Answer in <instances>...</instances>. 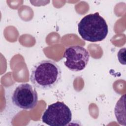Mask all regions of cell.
<instances>
[{"label":"cell","instance_id":"7","mask_svg":"<svg viewBox=\"0 0 126 126\" xmlns=\"http://www.w3.org/2000/svg\"><path fill=\"white\" fill-rule=\"evenodd\" d=\"M119 62L124 65L126 64V48L121 49L117 54Z\"/></svg>","mask_w":126,"mask_h":126},{"label":"cell","instance_id":"3","mask_svg":"<svg viewBox=\"0 0 126 126\" xmlns=\"http://www.w3.org/2000/svg\"><path fill=\"white\" fill-rule=\"evenodd\" d=\"M42 122L50 126H65L72 119L70 108L63 102L57 101L48 105L42 116Z\"/></svg>","mask_w":126,"mask_h":126},{"label":"cell","instance_id":"4","mask_svg":"<svg viewBox=\"0 0 126 126\" xmlns=\"http://www.w3.org/2000/svg\"><path fill=\"white\" fill-rule=\"evenodd\" d=\"M13 104L22 109L34 108L38 102L36 91L29 83H22L16 87L12 95Z\"/></svg>","mask_w":126,"mask_h":126},{"label":"cell","instance_id":"1","mask_svg":"<svg viewBox=\"0 0 126 126\" xmlns=\"http://www.w3.org/2000/svg\"><path fill=\"white\" fill-rule=\"evenodd\" d=\"M61 78L60 66L53 61L46 60L37 63L33 66L30 81L34 88L49 90L56 87Z\"/></svg>","mask_w":126,"mask_h":126},{"label":"cell","instance_id":"2","mask_svg":"<svg viewBox=\"0 0 126 126\" xmlns=\"http://www.w3.org/2000/svg\"><path fill=\"white\" fill-rule=\"evenodd\" d=\"M78 30L83 39L94 42L106 38L108 27L105 19L95 12L85 16L78 24Z\"/></svg>","mask_w":126,"mask_h":126},{"label":"cell","instance_id":"5","mask_svg":"<svg viewBox=\"0 0 126 126\" xmlns=\"http://www.w3.org/2000/svg\"><path fill=\"white\" fill-rule=\"evenodd\" d=\"M63 58L66 59L64 65L71 71L77 72L86 67L90 59V54L84 47L74 45L66 48Z\"/></svg>","mask_w":126,"mask_h":126},{"label":"cell","instance_id":"6","mask_svg":"<svg viewBox=\"0 0 126 126\" xmlns=\"http://www.w3.org/2000/svg\"><path fill=\"white\" fill-rule=\"evenodd\" d=\"M125 94L122 96L117 102L115 107V115L116 119L120 125L126 126Z\"/></svg>","mask_w":126,"mask_h":126}]
</instances>
